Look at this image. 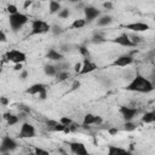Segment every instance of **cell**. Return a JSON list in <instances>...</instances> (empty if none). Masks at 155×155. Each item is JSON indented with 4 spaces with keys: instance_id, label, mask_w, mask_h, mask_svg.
Listing matches in <instances>:
<instances>
[{
    "instance_id": "obj_41",
    "label": "cell",
    "mask_w": 155,
    "mask_h": 155,
    "mask_svg": "<svg viewBox=\"0 0 155 155\" xmlns=\"http://www.w3.org/2000/svg\"><path fill=\"white\" fill-rule=\"evenodd\" d=\"M102 124H103V117L99 116V115H94V122H93V125L99 126V125H102Z\"/></svg>"
},
{
    "instance_id": "obj_34",
    "label": "cell",
    "mask_w": 155,
    "mask_h": 155,
    "mask_svg": "<svg viewBox=\"0 0 155 155\" xmlns=\"http://www.w3.org/2000/svg\"><path fill=\"white\" fill-rule=\"evenodd\" d=\"M58 50L64 54V53H67V52H70V51H71V45H69V44H61Z\"/></svg>"
},
{
    "instance_id": "obj_21",
    "label": "cell",
    "mask_w": 155,
    "mask_h": 155,
    "mask_svg": "<svg viewBox=\"0 0 155 155\" xmlns=\"http://www.w3.org/2000/svg\"><path fill=\"white\" fill-rule=\"evenodd\" d=\"M61 8H62V6H61V4L58 1H56V0H50L48 1V12L51 15L57 13Z\"/></svg>"
},
{
    "instance_id": "obj_22",
    "label": "cell",
    "mask_w": 155,
    "mask_h": 155,
    "mask_svg": "<svg viewBox=\"0 0 155 155\" xmlns=\"http://www.w3.org/2000/svg\"><path fill=\"white\" fill-rule=\"evenodd\" d=\"M54 78H56L57 82H63L70 78V73H69V70H61V71H57Z\"/></svg>"
},
{
    "instance_id": "obj_35",
    "label": "cell",
    "mask_w": 155,
    "mask_h": 155,
    "mask_svg": "<svg viewBox=\"0 0 155 155\" xmlns=\"http://www.w3.org/2000/svg\"><path fill=\"white\" fill-rule=\"evenodd\" d=\"M65 127H67V126H64L63 124H61V122L58 121V122L52 127V131H54V132H64Z\"/></svg>"
},
{
    "instance_id": "obj_45",
    "label": "cell",
    "mask_w": 155,
    "mask_h": 155,
    "mask_svg": "<svg viewBox=\"0 0 155 155\" xmlns=\"http://www.w3.org/2000/svg\"><path fill=\"white\" fill-rule=\"evenodd\" d=\"M22 69H23V63H16V64H13V70L21 71Z\"/></svg>"
},
{
    "instance_id": "obj_2",
    "label": "cell",
    "mask_w": 155,
    "mask_h": 155,
    "mask_svg": "<svg viewBox=\"0 0 155 155\" xmlns=\"http://www.w3.org/2000/svg\"><path fill=\"white\" fill-rule=\"evenodd\" d=\"M28 22H29V17L25 13H22L19 11L13 15H8V24H10V28L12 29V31H18Z\"/></svg>"
},
{
    "instance_id": "obj_23",
    "label": "cell",
    "mask_w": 155,
    "mask_h": 155,
    "mask_svg": "<svg viewBox=\"0 0 155 155\" xmlns=\"http://www.w3.org/2000/svg\"><path fill=\"white\" fill-rule=\"evenodd\" d=\"M54 67H56L57 71H61V70H69V69L71 68L70 63H69V62H67V61H64V59H62V61H58V62H56Z\"/></svg>"
},
{
    "instance_id": "obj_18",
    "label": "cell",
    "mask_w": 155,
    "mask_h": 155,
    "mask_svg": "<svg viewBox=\"0 0 155 155\" xmlns=\"http://www.w3.org/2000/svg\"><path fill=\"white\" fill-rule=\"evenodd\" d=\"M91 41L93 42V44H102V42H105L107 41V39H105V36H104V33L103 31H101V30H94L93 31V35H92V39H91Z\"/></svg>"
},
{
    "instance_id": "obj_11",
    "label": "cell",
    "mask_w": 155,
    "mask_h": 155,
    "mask_svg": "<svg viewBox=\"0 0 155 155\" xmlns=\"http://www.w3.org/2000/svg\"><path fill=\"white\" fill-rule=\"evenodd\" d=\"M125 29H128L133 33H142V31H147L150 29L149 24L144 23V22H132V23H127L124 25Z\"/></svg>"
},
{
    "instance_id": "obj_39",
    "label": "cell",
    "mask_w": 155,
    "mask_h": 155,
    "mask_svg": "<svg viewBox=\"0 0 155 155\" xmlns=\"http://www.w3.org/2000/svg\"><path fill=\"white\" fill-rule=\"evenodd\" d=\"M80 86H81V82H80L79 80H74L73 84H71L70 91H75V90H78V88H80Z\"/></svg>"
},
{
    "instance_id": "obj_32",
    "label": "cell",
    "mask_w": 155,
    "mask_h": 155,
    "mask_svg": "<svg viewBox=\"0 0 155 155\" xmlns=\"http://www.w3.org/2000/svg\"><path fill=\"white\" fill-rule=\"evenodd\" d=\"M78 50H79V52L81 53L82 57H85V58H88V57H90V51H88L87 46L80 45V46H78Z\"/></svg>"
},
{
    "instance_id": "obj_27",
    "label": "cell",
    "mask_w": 155,
    "mask_h": 155,
    "mask_svg": "<svg viewBox=\"0 0 155 155\" xmlns=\"http://www.w3.org/2000/svg\"><path fill=\"white\" fill-rule=\"evenodd\" d=\"M137 128V124L133 121V120H130V121H125L124 124V130L126 132H132Z\"/></svg>"
},
{
    "instance_id": "obj_4",
    "label": "cell",
    "mask_w": 155,
    "mask_h": 155,
    "mask_svg": "<svg viewBox=\"0 0 155 155\" xmlns=\"http://www.w3.org/2000/svg\"><path fill=\"white\" fill-rule=\"evenodd\" d=\"M5 58L8 62H12L13 64L24 63L27 61V53L21 51V50H17V48H11L5 53Z\"/></svg>"
},
{
    "instance_id": "obj_40",
    "label": "cell",
    "mask_w": 155,
    "mask_h": 155,
    "mask_svg": "<svg viewBox=\"0 0 155 155\" xmlns=\"http://www.w3.org/2000/svg\"><path fill=\"white\" fill-rule=\"evenodd\" d=\"M0 104H1V105H4V107H7V105L10 104L8 98H7V97H5V96H1V97H0Z\"/></svg>"
},
{
    "instance_id": "obj_49",
    "label": "cell",
    "mask_w": 155,
    "mask_h": 155,
    "mask_svg": "<svg viewBox=\"0 0 155 155\" xmlns=\"http://www.w3.org/2000/svg\"><path fill=\"white\" fill-rule=\"evenodd\" d=\"M19 109H21V111H23L25 114L30 113V108H27V105H19Z\"/></svg>"
},
{
    "instance_id": "obj_15",
    "label": "cell",
    "mask_w": 155,
    "mask_h": 155,
    "mask_svg": "<svg viewBox=\"0 0 155 155\" xmlns=\"http://www.w3.org/2000/svg\"><path fill=\"white\" fill-rule=\"evenodd\" d=\"M113 21H114L113 16H110V15H101V16L96 19V24H97V27L103 28V27L110 25V24L113 23Z\"/></svg>"
},
{
    "instance_id": "obj_3",
    "label": "cell",
    "mask_w": 155,
    "mask_h": 155,
    "mask_svg": "<svg viewBox=\"0 0 155 155\" xmlns=\"http://www.w3.org/2000/svg\"><path fill=\"white\" fill-rule=\"evenodd\" d=\"M30 35H41L47 31H50L51 25L44 21V19H34L31 21V28H30Z\"/></svg>"
},
{
    "instance_id": "obj_31",
    "label": "cell",
    "mask_w": 155,
    "mask_h": 155,
    "mask_svg": "<svg viewBox=\"0 0 155 155\" xmlns=\"http://www.w3.org/2000/svg\"><path fill=\"white\" fill-rule=\"evenodd\" d=\"M57 15H58V17H59V18L65 19V18H68V17L70 16V10H69V8H67V7L61 8V10L57 12Z\"/></svg>"
},
{
    "instance_id": "obj_7",
    "label": "cell",
    "mask_w": 155,
    "mask_h": 155,
    "mask_svg": "<svg viewBox=\"0 0 155 155\" xmlns=\"http://www.w3.org/2000/svg\"><path fill=\"white\" fill-rule=\"evenodd\" d=\"M119 111H120V114L125 121L134 120L139 115V109L133 108V107H128V105H121Z\"/></svg>"
},
{
    "instance_id": "obj_50",
    "label": "cell",
    "mask_w": 155,
    "mask_h": 155,
    "mask_svg": "<svg viewBox=\"0 0 155 155\" xmlns=\"http://www.w3.org/2000/svg\"><path fill=\"white\" fill-rule=\"evenodd\" d=\"M29 5H31V0H27V1L24 2V7H25V8H27Z\"/></svg>"
},
{
    "instance_id": "obj_16",
    "label": "cell",
    "mask_w": 155,
    "mask_h": 155,
    "mask_svg": "<svg viewBox=\"0 0 155 155\" xmlns=\"http://www.w3.org/2000/svg\"><path fill=\"white\" fill-rule=\"evenodd\" d=\"M46 88H47V87H46L44 84L36 82V84H33L31 86H29V87L25 90V93L31 94V96H35V94H39L41 91H44V90H46Z\"/></svg>"
},
{
    "instance_id": "obj_36",
    "label": "cell",
    "mask_w": 155,
    "mask_h": 155,
    "mask_svg": "<svg viewBox=\"0 0 155 155\" xmlns=\"http://www.w3.org/2000/svg\"><path fill=\"white\" fill-rule=\"evenodd\" d=\"M59 122H61V124H63L64 126H69V125H71V124H73V120H71L69 116H61Z\"/></svg>"
},
{
    "instance_id": "obj_19",
    "label": "cell",
    "mask_w": 155,
    "mask_h": 155,
    "mask_svg": "<svg viewBox=\"0 0 155 155\" xmlns=\"http://www.w3.org/2000/svg\"><path fill=\"white\" fill-rule=\"evenodd\" d=\"M116 154H128V150L116 145H108V155H116Z\"/></svg>"
},
{
    "instance_id": "obj_46",
    "label": "cell",
    "mask_w": 155,
    "mask_h": 155,
    "mask_svg": "<svg viewBox=\"0 0 155 155\" xmlns=\"http://www.w3.org/2000/svg\"><path fill=\"white\" fill-rule=\"evenodd\" d=\"M108 132H109V134L115 136V134H117V133H119V128H116V127H110V128L108 130Z\"/></svg>"
},
{
    "instance_id": "obj_30",
    "label": "cell",
    "mask_w": 155,
    "mask_h": 155,
    "mask_svg": "<svg viewBox=\"0 0 155 155\" xmlns=\"http://www.w3.org/2000/svg\"><path fill=\"white\" fill-rule=\"evenodd\" d=\"M50 31L53 34V35H61L63 31H64V29L61 27V25H58V24H53V25H51V29H50Z\"/></svg>"
},
{
    "instance_id": "obj_28",
    "label": "cell",
    "mask_w": 155,
    "mask_h": 155,
    "mask_svg": "<svg viewBox=\"0 0 155 155\" xmlns=\"http://www.w3.org/2000/svg\"><path fill=\"white\" fill-rule=\"evenodd\" d=\"M128 36H130V39H131V41L137 46V45H139L140 42H143V38L142 36H139V35H137V33H131V34H128Z\"/></svg>"
},
{
    "instance_id": "obj_1",
    "label": "cell",
    "mask_w": 155,
    "mask_h": 155,
    "mask_svg": "<svg viewBox=\"0 0 155 155\" xmlns=\"http://www.w3.org/2000/svg\"><path fill=\"white\" fill-rule=\"evenodd\" d=\"M126 91L130 92H138V93H149L154 90V84L145 78L144 75L136 73L134 76L130 80V82L127 84V86L125 87Z\"/></svg>"
},
{
    "instance_id": "obj_42",
    "label": "cell",
    "mask_w": 155,
    "mask_h": 155,
    "mask_svg": "<svg viewBox=\"0 0 155 155\" xmlns=\"http://www.w3.org/2000/svg\"><path fill=\"white\" fill-rule=\"evenodd\" d=\"M6 41H7V35H6V33L0 29V44L6 42Z\"/></svg>"
},
{
    "instance_id": "obj_48",
    "label": "cell",
    "mask_w": 155,
    "mask_h": 155,
    "mask_svg": "<svg viewBox=\"0 0 155 155\" xmlns=\"http://www.w3.org/2000/svg\"><path fill=\"white\" fill-rule=\"evenodd\" d=\"M57 122H58V121H56V120H47V121H46V125H47V127H50V128L52 130V127H53Z\"/></svg>"
},
{
    "instance_id": "obj_25",
    "label": "cell",
    "mask_w": 155,
    "mask_h": 155,
    "mask_svg": "<svg viewBox=\"0 0 155 155\" xmlns=\"http://www.w3.org/2000/svg\"><path fill=\"white\" fill-rule=\"evenodd\" d=\"M93 122H94V114L87 113V114L84 116L82 126H84V127H87V126H90V125H93Z\"/></svg>"
},
{
    "instance_id": "obj_5",
    "label": "cell",
    "mask_w": 155,
    "mask_h": 155,
    "mask_svg": "<svg viewBox=\"0 0 155 155\" xmlns=\"http://www.w3.org/2000/svg\"><path fill=\"white\" fill-rule=\"evenodd\" d=\"M17 147H18V143L15 138L10 136H5L0 142V154H8L13 151Z\"/></svg>"
},
{
    "instance_id": "obj_52",
    "label": "cell",
    "mask_w": 155,
    "mask_h": 155,
    "mask_svg": "<svg viewBox=\"0 0 155 155\" xmlns=\"http://www.w3.org/2000/svg\"><path fill=\"white\" fill-rule=\"evenodd\" d=\"M1 73H2V67L0 65V74H1Z\"/></svg>"
},
{
    "instance_id": "obj_29",
    "label": "cell",
    "mask_w": 155,
    "mask_h": 155,
    "mask_svg": "<svg viewBox=\"0 0 155 155\" xmlns=\"http://www.w3.org/2000/svg\"><path fill=\"white\" fill-rule=\"evenodd\" d=\"M98 81L104 86V87H110L113 85V81L108 76H98Z\"/></svg>"
},
{
    "instance_id": "obj_51",
    "label": "cell",
    "mask_w": 155,
    "mask_h": 155,
    "mask_svg": "<svg viewBox=\"0 0 155 155\" xmlns=\"http://www.w3.org/2000/svg\"><path fill=\"white\" fill-rule=\"evenodd\" d=\"M70 2H81V0H69Z\"/></svg>"
},
{
    "instance_id": "obj_33",
    "label": "cell",
    "mask_w": 155,
    "mask_h": 155,
    "mask_svg": "<svg viewBox=\"0 0 155 155\" xmlns=\"http://www.w3.org/2000/svg\"><path fill=\"white\" fill-rule=\"evenodd\" d=\"M6 11H7L8 15H13V13L18 12V7H17L15 4H8V5L6 6Z\"/></svg>"
},
{
    "instance_id": "obj_14",
    "label": "cell",
    "mask_w": 155,
    "mask_h": 155,
    "mask_svg": "<svg viewBox=\"0 0 155 155\" xmlns=\"http://www.w3.org/2000/svg\"><path fill=\"white\" fill-rule=\"evenodd\" d=\"M46 58L50 59V61H53V62H58V61L64 59V54H63L59 50H56V48H48L47 52H46Z\"/></svg>"
},
{
    "instance_id": "obj_6",
    "label": "cell",
    "mask_w": 155,
    "mask_h": 155,
    "mask_svg": "<svg viewBox=\"0 0 155 155\" xmlns=\"http://www.w3.org/2000/svg\"><path fill=\"white\" fill-rule=\"evenodd\" d=\"M35 136H36V130H35L34 125H31L28 121H24L19 128L18 137L22 139H27V138H34Z\"/></svg>"
},
{
    "instance_id": "obj_10",
    "label": "cell",
    "mask_w": 155,
    "mask_h": 155,
    "mask_svg": "<svg viewBox=\"0 0 155 155\" xmlns=\"http://www.w3.org/2000/svg\"><path fill=\"white\" fill-rule=\"evenodd\" d=\"M98 68V65L88 57V58H84V62L81 64V69L79 71L78 75H86V74H90L92 71H94L96 69Z\"/></svg>"
},
{
    "instance_id": "obj_26",
    "label": "cell",
    "mask_w": 155,
    "mask_h": 155,
    "mask_svg": "<svg viewBox=\"0 0 155 155\" xmlns=\"http://www.w3.org/2000/svg\"><path fill=\"white\" fill-rule=\"evenodd\" d=\"M86 24L87 23H86L85 18H78V19H74V22L71 23L70 28H73V29H80V28H84Z\"/></svg>"
},
{
    "instance_id": "obj_8",
    "label": "cell",
    "mask_w": 155,
    "mask_h": 155,
    "mask_svg": "<svg viewBox=\"0 0 155 155\" xmlns=\"http://www.w3.org/2000/svg\"><path fill=\"white\" fill-rule=\"evenodd\" d=\"M133 61H134L133 56H132V54H128V53H126V54H121V56L116 57V58L114 59V62L111 63V65H113V67L126 68V67L131 65V64L133 63Z\"/></svg>"
},
{
    "instance_id": "obj_38",
    "label": "cell",
    "mask_w": 155,
    "mask_h": 155,
    "mask_svg": "<svg viewBox=\"0 0 155 155\" xmlns=\"http://www.w3.org/2000/svg\"><path fill=\"white\" fill-rule=\"evenodd\" d=\"M28 70H25V69H22L21 71H19V79L22 80V81H24L27 78H28Z\"/></svg>"
},
{
    "instance_id": "obj_53",
    "label": "cell",
    "mask_w": 155,
    "mask_h": 155,
    "mask_svg": "<svg viewBox=\"0 0 155 155\" xmlns=\"http://www.w3.org/2000/svg\"><path fill=\"white\" fill-rule=\"evenodd\" d=\"M1 120H2V119H1V116H0V121H1Z\"/></svg>"
},
{
    "instance_id": "obj_17",
    "label": "cell",
    "mask_w": 155,
    "mask_h": 155,
    "mask_svg": "<svg viewBox=\"0 0 155 155\" xmlns=\"http://www.w3.org/2000/svg\"><path fill=\"white\" fill-rule=\"evenodd\" d=\"M1 119L6 121L7 126H13V125L18 124L19 120H21L18 115H15V114H11V113H4L2 116H1Z\"/></svg>"
},
{
    "instance_id": "obj_20",
    "label": "cell",
    "mask_w": 155,
    "mask_h": 155,
    "mask_svg": "<svg viewBox=\"0 0 155 155\" xmlns=\"http://www.w3.org/2000/svg\"><path fill=\"white\" fill-rule=\"evenodd\" d=\"M44 73H45V75H47V76H50V78H54L56 74H57V69H56L54 64L47 63V64L44 65Z\"/></svg>"
},
{
    "instance_id": "obj_13",
    "label": "cell",
    "mask_w": 155,
    "mask_h": 155,
    "mask_svg": "<svg viewBox=\"0 0 155 155\" xmlns=\"http://www.w3.org/2000/svg\"><path fill=\"white\" fill-rule=\"evenodd\" d=\"M69 148H70V151L76 155H87L88 154L85 144L81 142H71V143H69Z\"/></svg>"
},
{
    "instance_id": "obj_12",
    "label": "cell",
    "mask_w": 155,
    "mask_h": 155,
    "mask_svg": "<svg viewBox=\"0 0 155 155\" xmlns=\"http://www.w3.org/2000/svg\"><path fill=\"white\" fill-rule=\"evenodd\" d=\"M111 42H114V44H116V45H120V46H122V47H136V45L131 41V39H130V36H128L127 33H122V34H120L119 36L114 38V39L111 40Z\"/></svg>"
},
{
    "instance_id": "obj_47",
    "label": "cell",
    "mask_w": 155,
    "mask_h": 155,
    "mask_svg": "<svg viewBox=\"0 0 155 155\" xmlns=\"http://www.w3.org/2000/svg\"><path fill=\"white\" fill-rule=\"evenodd\" d=\"M81 62H78V63H75L74 64V71L76 73V74H79V71H80V69H81Z\"/></svg>"
},
{
    "instance_id": "obj_9",
    "label": "cell",
    "mask_w": 155,
    "mask_h": 155,
    "mask_svg": "<svg viewBox=\"0 0 155 155\" xmlns=\"http://www.w3.org/2000/svg\"><path fill=\"white\" fill-rule=\"evenodd\" d=\"M84 15L86 23H91L101 16V10L94 6H84Z\"/></svg>"
},
{
    "instance_id": "obj_43",
    "label": "cell",
    "mask_w": 155,
    "mask_h": 155,
    "mask_svg": "<svg viewBox=\"0 0 155 155\" xmlns=\"http://www.w3.org/2000/svg\"><path fill=\"white\" fill-rule=\"evenodd\" d=\"M38 96H39V98H40L41 101H45V99L47 98V88H46V90H44V91H41Z\"/></svg>"
},
{
    "instance_id": "obj_37",
    "label": "cell",
    "mask_w": 155,
    "mask_h": 155,
    "mask_svg": "<svg viewBox=\"0 0 155 155\" xmlns=\"http://www.w3.org/2000/svg\"><path fill=\"white\" fill-rule=\"evenodd\" d=\"M34 154H35V155H48L50 153H48L47 150L42 149V148L36 147V148H34Z\"/></svg>"
},
{
    "instance_id": "obj_44",
    "label": "cell",
    "mask_w": 155,
    "mask_h": 155,
    "mask_svg": "<svg viewBox=\"0 0 155 155\" xmlns=\"http://www.w3.org/2000/svg\"><path fill=\"white\" fill-rule=\"evenodd\" d=\"M103 7H104L105 10H113V2L105 1V2H103Z\"/></svg>"
},
{
    "instance_id": "obj_24",
    "label": "cell",
    "mask_w": 155,
    "mask_h": 155,
    "mask_svg": "<svg viewBox=\"0 0 155 155\" xmlns=\"http://www.w3.org/2000/svg\"><path fill=\"white\" fill-rule=\"evenodd\" d=\"M155 121V113L154 111H145L142 116V122L144 124H153Z\"/></svg>"
}]
</instances>
